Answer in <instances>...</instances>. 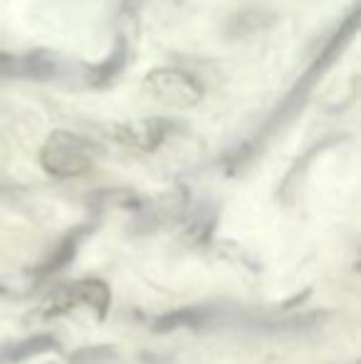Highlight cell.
Wrapping results in <instances>:
<instances>
[{"label":"cell","instance_id":"obj_2","mask_svg":"<svg viewBox=\"0 0 361 364\" xmlns=\"http://www.w3.org/2000/svg\"><path fill=\"white\" fill-rule=\"evenodd\" d=\"M146 90L161 105H176L188 107L196 105L201 97V87L191 80L186 73H176V70H164V73H154L146 82Z\"/></svg>","mask_w":361,"mask_h":364},{"label":"cell","instance_id":"obj_1","mask_svg":"<svg viewBox=\"0 0 361 364\" xmlns=\"http://www.w3.org/2000/svg\"><path fill=\"white\" fill-rule=\"evenodd\" d=\"M43 166L52 176L72 178L89 171L91 156L82 139H77L70 132H55L43 149Z\"/></svg>","mask_w":361,"mask_h":364}]
</instances>
